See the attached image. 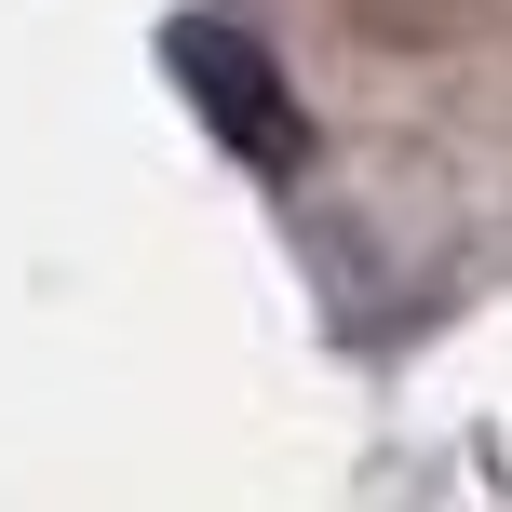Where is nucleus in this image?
I'll list each match as a JSON object with an SVG mask.
<instances>
[{
	"instance_id": "1",
	"label": "nucleus",
	"mask_w": 512,
	"mask_h": 512,
	"mask_svg": "<svg viewBox=\"0 0 512 512\" xmlns=\"http://www.w3.org/2000/svg\"><path fill=\"white\" fill-rule=\"evenodd\" d=\"M176 68L203 81V108H216V122L243 135L256 162H270V176L297 162V108L270 95V68H256V41H230V27H176Z\"/></svg>"
}]
</instances>
